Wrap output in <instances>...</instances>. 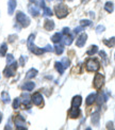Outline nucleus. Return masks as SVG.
Returning <instances> with one entry per match:
<instances>
[{
	"label": "nucleus",
	"mask_w": 115,
	"mask_h": 130,
	"mask_svg": "<svg viewBox=\"0 0 115 130\" xmlns=\"http://www.w3.org/2000/svg\"><path fill=\"white\" fill-rule=\"evenodd\" d=\"M54 51H56L57 55H62L63 51H64V48H63V45H60L59 43H57L56 47H54Z\"/></svg>",
	"instance_id": "27"
},
{
	"label": "nucleus",
	"mask_w": 115,
	"mask_h": 130,
	"mask_svg": "<svg viewBox=\"0 0 115 130\" xmlns=\"http://www.w3.org/2000/svg\"><path fill=\"white\" fill-rule=\"evenodd\" d=\"M85 66H86V69L89 70V72H97L100 67V64H99V61H98L97 59L91 58L86 61Z\"/></svg>",
	"instance_id": "2"
},
{
	"label": "nucleus",
	"mask_w": 115,
	"mask_h": 130,
	"mask_svg": "<svg viewBox=\"0 0 115 130\" xmlns=\"http://www.w3.org/2000/svg\"><path fill=\"white\" fill-rule=\"evenodd\" d=\"M68 1H72V0H68Z\"/></svg>",
	"instance_id": "46"
},
{
	"label": "nucleus",
	"mask_w": 115,
	"mask_h": 130,
	"mask_svg": "<svg viewBox=\"0 0 115 130\" xmlns=\"http://www.w3.org/2000/svg\"><path fill=\"white\" fill-rule=\"evenodd\" d=\"M61 63H62V65L64 66V68L69 67V65H70V61H69V59H68V58H63Z\"/></svg>",
	"instance_id": "31"
},
{
	"label": "nucleus",
	"mask_w": 115,
	"mask_h": 130,
	"mask_svg": "<svg viewBox=\"0 0 115 130\" xmlns=\"http://www.w3.org/2000/svg\"><path fill=\"white\" fill-rule=\"evenodd\" d=\"M98 52V47L96 45H92L90 48H89V50H87V55L89 56H94L95 53Z\"/></svg>",
	"instance_id": "25"
},
{
	"label": "nucleus",
	"mask_w": 115,
	"mask_h": 130,
	"mask_svg": "<svg viewBox=\"0 0 115 130\" xmlns=\"http://www.w3.org/2000/svg\"><path fill=\"white\" fill-rule=\"evenodd\" d=\"M44 27H45V29H46L47 31H51V30L54 29V23H53L52 20L47 19V20L45 21V25H44Z\"/></svg>",
	"instance_id": "20"
},
{
	"label": "nucleus",
	"mask_w": 115,
	"mask_h": 130,
	"mask_svg": "<svg viewBox=\"0 0 115 130\" xmlns=\"http://www.w3.org/2000/svg\"><path fill=\"white\" fill-rule=\"evenodd\" d=\"M7 50H8V45L3 43V44L0 46V56L1 57H4L5 53H7Z\"/></svg>",
	"instance_id": "28"
},
{
	"label": "nucleus",
	"mask_w": 115,
	"mask_h": 130,
	"mask_svg": "<svg viewBox=\"0 0 115 130\" xmlns=\"http://www.w3.org/2000/svg\"><path fill=\"white\" fill-rule=\"evenodd\" d=\"M108 94L106 93V92H101V93L98 95V105L101 106L103 102H106L108 100Z\"/></svg>",
	"instance_id": "16"
},
{
	"label": "nucleus",
	"mask_w": 115,
	"mask_h": 130,
	"mask_svg": "<svg viewBox=\"0 0 115 130\" xmlns=\"http://www.w3.org/2000/svg\"><path fill=\"white\" fill-rule=\"evenodd\" d=\"M103 43H105V45H107L108 47H114L115 46V36L111 37V39L109 40H103Z\"/></svg>",
	"instance_id": "24"
},
{
	"label": "nucleus",
	"mask_w": 115,
	"mask_h": 130,
	"mask_svg": "<svg viewBox=\"0 0 115 130\" xmlns=\"http://www.w3.org/2000/svg\"><path fill=\"white\" fill-rule=\"evenodd\" d=\"M44 50H45V51H49V52H51V51H52V47H51L50 45H47L45 48H44Z\"/></svg>",
	"instance_id": "39"
},
{
	"label": "nucleus",
	"mask_w": 115,
	"mask_h": 130,
	"mask_svg": "<svg viewBox=\"0 0 115 130\" xmlns=\"http://www.w3.org/2000/svg\"><path fill=\"white\" fill-rule=\"evenodd\" d=\"M14 124L17 129H27L26 127V121L21 115H17L14 118Z\"/></svg>",
	"instance_id": "7"
},
{
	"label": "nucleus",
	"mask_w": 115,
	"mask_h": 130,
	"mask_svg": "<svg viewBox=\"0 0 115 130\" xmlns=\"http://www.w3.org/2000/svg\"><path fill=\"white\" fill-rule=\"evenodd\" d=\"M105 10L107 11L108 13H113V11H114V4H113V2H111V1L106 2V4H105Z\"/></svg>",
	"instance_id": "22"
},
{
	"label": "nucleus",
	"mask_w": 115,
	"mask_h": 130,
	"mask_svg": "<svg viewBox=\"0 0 115 130\" xmlns=\"http://www.w3.org/2000/svg\"><path fill=\"white\" fill-rule=\"evenodd\" d=\"M54 11H56V15L58 18H64L66 17L68 14V9L65 4H58L54 7Z\"/></svg>",
	"instance_id": "3"
},
{
	"label": "nucleus",
	"mask_w": 115,
	"mask_h": 130,
	"mask_svg": "<svg viewBox=\"0 0 115 130\" xmlns=\"http://www.w3.org/2000/svg\"><path fill=\"white\" fill-rule=\"evenodd\" d=\"M43 10H44V16H52V11L48 7H45Z\"/></svg>",
	"instance_id": "33"
},
{
	"label": "nucleus",
	"mask_w": 115,
	"mask_h": 130,
	"mask_svg": "<svg viewBox=\"0 0 115 130\" xmlns=\"http://www.w3.org/2000/svg\"><path fill=\"white\" fill-rule=\"evenodd\" d=\"M86 40H87V34L86 33H82L78 37V40H77L76 45L78 46V47H83L85 45V43H86Z\"/></svg>",
	"instance_id": "9"
},
{
	"label": "nucleus",
	"mask_w": 115,
	"mask_h": 130,
	"mask_svg": "<svg viewBox=\"0 0 115 130\" xmlns=\"http://www.w3.org/2000/svg\"><path fill=\"white\" fill-rule=\"evenodd\" d=\"M34 88H35V83L34 82H26L23 86H21V89H23L24 91H28V92L32 91Z\"/></svg>",
	"instance_id": "19"
},
{
	"label": "nucleus",
	"mask_w": 115,
	"mask_h": 130,
	"mask_svg": "<svg viewBox=\"0 0 115 130\" xmlns=\"http://www.w3.org/2000/svg\"><path fill=\"white\" fill-rule=\"evenodd\" d=\"M34 37H35L34 34H31V35L29 36L28 42H27V45H28V49H29L31 52H33L34 55L41 56V55H43V53L45 52V50H44V48L36 47V46L34 45Z\"/></svg>",
	"instance_id": "1"
},
{
	"label": "nucleus",
	"mask_w": 115,
	"mask_h": 130,
	"mask_svg": "<svg viewBox=\"0 0 115 130\" xmlns=\"http://www.w3.org/2000/svg\"><path fill=\"white\" fill-rule=\"evenodd\" d=\"M96 97H97V94L96 93H92V94H90L89 96H87V98H86V106H91V105H93L95 102V100H96Z\"/></svg>",
	"instance_id": "18"
},
{
	"label": "nucleus",
	"mask_w": 115,
	"mask_h": 130,
	"mask_svg": "<svg viewBox=\"0 0 115 130\" xmlns=\"http://www.w3.org/2000/svg\"><path fill=\"white\" fill-rule=\"evenodd\" d=\"M62 37H63L62 33H59V32H58V33H56L54 35H52V36H51V41H52L53 43H56V44H57V43H60V42L62 41Z\"/></svg>",
	"instance_id": "23"
},
{
	"label": "nucleus",
	"mask_w": 115,
	"mask_h": 130,
	"mask_svg": "<svg viewBox=\"0 0 115 130\" xmlns=\"http://www.w3.org/2000/svg\"><path fill=\"white\" fill-rule=\"evenodd\" d=\"M68 33H70L69 28H64L63 29V34H68Z\"/></svg>",
	"instance_id": "40"
},
{
	"label": "nucleus",
	"mask_w": 115,
	"mask_h": 130,
	"mask_svg": "<svg viewBox=\"0 0 115 130\" xmlns=\"http://www.w3.org/2000/svg\"><path fill=\"white\" fill-rule=\"evenodd\" d=\"M105 30H106V28H105V26H102V25H99V26L96 27V32L97 33H102Z\"/></svg>",
	"instance_id": "35"
},
{
	"label": "nucleus",
	"mask_w": 115,
	"mask_h": 130,
	"mask_svg": "<svg viewBox=\"0 0 115 130\" xmlns=\"http://www.w3.org/2000/svg\"><path fill=\"white\" fill-rule=\"evenodd\" d=\"M38 74V72H37V69H35V68H31L28 73H27V79H32V78H34V77H36V75Z\"/></svg>",
	"instance_id": "21"
},
{
	"label": "nucleus",
	"mask_w": 115,
	"mask_h": 130,
	"mask_svg": "<svg viewBox=\"0 0 115 130\" xmlns=\"http://www.w3.org/2000/svg\"><path fill=\"white\" fill-rule=\"evenodd\" d=\"M87 1H89V0H82V2H83V3H86Z\"/></svg>",
	"instance_id": "43"
},
{
	"label": "nucleus",
	"mask_w": 115,
	"mask_h": 130,
	"mask_svg": "<svg viewBox=\"0 0 115 130\" xmlns=\"http://www.w3.org/2000/svg\"><path fill=\"white\" fill-rule=\"evenodd\" d=\"M59 1H62V0H59Z\"/></svg>",
	"instance_id": "44"
},
{
	"label": "nucleus",
	"mask_w": 115,
	"mask_h": 130,
	"mask_svg": "<svg viewBox=\"0 0 115 130\" xmlns=\"http://www.w3.org/2000/svg\"><path fill=\"white\" fill-rule=\"evenodd\" d=\"M21 98H23V102H24V105L27 107V108H30V101H31V99H30V96H29V94L27 93V92H25V93H23V95H21Z\"/></svg>",
	"instance_id": "17"
},
{
	"label": "nucleus",
	"mask_w": 115,
	"mask_h": 130,
	"mask_svg": "<svg viewBox=\"0 0 115 130\" xmlns=\"http://www.w3.org/2000/svg\"><path fill=\"white\" fill-rule=\"evenodd\" d=\"M28 10H29L30 14H31L32 16H34V17H36V16L40 15V9H38L36 5H34V4H30L29 8H28Z\"/></svg>",
	"instance_id": "13"
},
{
	"label": "nucleus",
	"mask_w": 115,
	"mask_h": 130,
	"mask_svg": "<svg viewBox=\"0 0 115 130\" xmlns=\"http://www.w3.org/2000/svg\"><path fill=\"white\" fill-rule=\"evenodd\" d=\"M31 99H32V102L35 105V106H42L43 105V96H42V94L41 93H34L33 95H32V97H31Z\"/></svg>",
	"instance_id": "8"
},
{
	"label": "nucleus",
	"mask_w": 115,
	"mask_h": 130,
	"mask_svg": "<svg viewBox=\"0 0 115 130\" xmlns=\"http://www.w3.org/2000/svg\"><path fill=\"white\" fill-rule=\"evenodd\" d=\"M83 29H84V27H77V28L74 30V34H77V33H80V32H83Z\"/></svg>",
	"instance_id": "36"
},
{
	"label": "nucleus",
	"mask_w": 115,
	"mask_h": 130,
	"mask_svg": "<svg viewBox=\"0 0 115 130\" xmlns=\"http://www.w3.org/2000/svg\"><path fill=\"white\" fill-rule=\"evenodd\" d=\"M25 63H26V57H20V60H19L20 66H24Z\"/></svg>",
	"instance_id": "38"
},
{
	"label": "nucleus",
	"mask_w": 115,
	"mask_h": 130,
	"mask_svg": "<svg viewBox=\"0 0 115 130\" xmlns=\"http://www.w3.org/2000/svg\"><path fill=\"white\" fill-rule=\"evenodd\" d=\"M1 121H2V113L0 111V123H1Z\"/></svg>",
	"instance_id": "42"
},
{
	"label": "nucleus",
	"mask_w": 115,
	"mask_h": 130,
	"mask_svg": "<svg viewBox=\"0 0 115 130\" xmlns=\"http://www.w3.org/2000/svg\"><path fill=\"white\" fill-rule=\"evenodd\" d=\"M19 106H20V99L19 98H15L14 101H13V109L17 110L19 108Z\"/></svg>",
	"instance_id": "32"
},
{
	"label": "nucleus",
	"mask_w": 115,
	"mask_h": 130,
	"mask_svg": "<svg viewBox=\"0 0 115 130\" xmlns=\"http://www.w3.org/2000/svg\"><path fill=\"white\" fill-rule=\"evenodd\" d=\"M80 114H81V111L76 107H73L68 112V115L70 118H78L80 116Z\"/></svg>",
	"instance_id": "10"
},
{
	"label": "nucleus",
	"mask_w": 115,
	"mask_h": 130,
	"mask_svg": "<svg viewBox=\"0 0 115 130\" xmlns=\"http://www.w3.org/2000/svg\"><path fill=\"white\" fill-rule=\"evenodd\" d=\"M107 128H108V129H113V123H112V122L108 123V124H107Z\"/></svg>",
	"instance_id": "41"
},
{
	"label": "nucleus",
	"mask_w": 115,
	"mask_h": 130,
	"mask_svg": "<svg viewBox=\"0 0 115 130\" xmlns=\"http://www.w3.org/2000/svg\"><path fill=\"white\" fill-rule=\"evenodd\" d=\"M74 35H75V34H73V33L64 34V37H62V41H63V43H64L65 45L69 46V45L73 43V41H74Z\"/></svg>",
	"instance_id": "12"
},
{
	"label": "nucleus",
	"mask_w": 115,
	"mask_h": 130,
	"mask_svg": "<svg viewBox=\"0 0 115 130\" xmlns=\"http://www.w3.org/2000/svg\"><path fill=\"white\" fill-rule=\"evenodd\" d=\"M103 83H105V76H103L102 74H96L95 78H94V86H95V89L99 90L103 85Z\"/></svg>",
	"instance_id": "6"
},
{
	"label": "nucleus",
	"mask_w": 115,
	"mask_h": 130,
	"mask_svg": "<svg viewBox=\"0 0 115 130\" xmlns=\"http://www.w3.org/2000/svg\"><path fill=\"white\" fill-rule=\"evenodd\" d=\"M99 120H100V114H99V112L96 111V112L93 113L92 116H91V122H92L93 125L97 127L98 125H99Z\"/></svg>",
	"instance_id": "11"
},
{
	"label": "nucleus",
	"mask_w": 115,
	"mask_h": 130,
	"mask_svg": "<svg viewBox=\"0 0 115 130\" xmlns=\"http://www.w3.org/2000/svg\"><path fill=\"white\" fill-rule=\"evenodd\" d=\"M16 20L24 28H26V27H28L30 25V18L23 12H17V14H16Z\"/></svg>",
	"instance_id": "4"
},
{
	"label": "nucleus",
	"mask_w": 115,
	"mask_h": 130,
	"mask_svg": "<svg viewBox=\"0 0 115 130\" xmlns=\"http://www.w3.org/2000/svg\"><path fill=\"white\" fill-rule=\"evenodd\" d=\"M49 1H52V0H49Z\"/></svg>",
	"instance_id": "45"
},
{
	"label": "nucleus",
	"mask_w": 115,
	"mask_h": 130,
	"mask_svg": "<svg viewBox=\"0 0 115 130\" xmlns=\"http://www.w3.org/2000/svg\"><path fill=\"white\" fill-rule=\"evenodd\" d=\"M99 56L102 58V60L105 61V63H107V53L103 50H101V51H99Z\"/></svg>",
	"instance_id": "37"
},
{
	"label": "nucleus",
	"mask_w": 115,
	"mask_h": 130,
	"mask_svg": "<svg viewBox=\"0 0 115 130\" xmlns=\"http://www.w3.org/2000/svg\"><path fill=\"white\" fill-rule=\"evenodd\" d=\"M14 61H15V60H14V57H13L12 55H8V56H7V64H8V65L12 64Z\"/></svg>",
	"instance_id": "34"
},
{
	"label": "nucleus",
	"mask_w": 115,
	"mask_h": 130,
	"mask_svg": "<svg viewBox=\"0 0 115 130\" xmlns=\"http://www.w3.org/2000/svg\"><path fill=\"white\" fill-rule=\"evenodd\" d=\"M16 9V1L15 0H9L8 2V13L9 15H12Z\"/></svg>",
	"instance_id": "14"
},
{
	"label": "nucleus",
	"mask_w": 115,
	"mask_h": 130,
	"mask_svg": "<svg viewBox=\"0 0 115 130\" xmlns=\"http://www.w3.org/2000/svg\"><path fill=\"white\" fill-rule=\"evenodd\" d=\"M16 68H17V62L14 61L12 64L8 65V66L4 68V70H3L4 76H5V77H12V76H14Z\"/></svg>",
	"instance_id": "5"
},
{
	"label": "nucleus",
	"mask_w": 115,
	"mask_h": 130,
	"mask_svg": "<svg viewBox=\"0 0 115 130\" xmlns=\"http://www.w3.org/2000/svg\"><path fill=\"white\" fill-rule=\"evenodd\" d=\"M1 98H2V101L5 102V104H9L11 101V98H10V95L8 92H2L1 93Z\"/></svg>",
	"instance_id": "26"
},
{
	"label": "nucleus",
	"mask_w": 115,
	"mask_h": 130,
	"mask_svg": "<svg viewBox=\"0 0 115 130\" xmlns=\"http://www.w3.org/2000/svg\"><path fill=\"white\" fill-rule=\"evenodd\" d=\"M54 66H56V69L58 70V72L60 73V74H63L64 73V66L62 65V63L61 62H56V64H54Z\"/></svg>",
	"instance_id": "29"
},
{
	"label": "nucleus",
	"mask_w": 115,
	"mask_h": 130,
	"mask_svg": "<svg viewBox=\"0 0 115 130\" xmlns=\"http://www.w3.org/2000/svg\"><path fill=\"white\" fill-rule=\"evenodd\" d=\"M80 25L82 27H90V26H92V21L89 19H82V20H80Z\"/></svg>",
	"instance_id": "30"
},
{
	"label": "nucleus",
	"mask_w": 115,
	"mask_h": 130,
	"mask_svg": "<svg viewBox=\"0 0 115 130\" xmlns=\"http://www.w3.org/2000/svg\"><path fill=\"white\" fill-rule=\"evenodd\" d=\"M32 1H33V0H32Z\"/></svg>",
	"instance_id": "47"
},
{
	"label": "nucleus",
	"mask_w": 115,
	"mask_h": 130,
	"mask_svg": "<svg viewBox=\"0 0 115 130\" xmlns=\"http://www.w3.org/2000/svg\"><path fill=\"white\" fill-rule=\"evenodd\" d=\"M82 104V97L80 95H76L74 98H73V101H72V105L73 107H76V108H79Z\"/></svg>",
	"instance_id": "15"
}]
</instances>
